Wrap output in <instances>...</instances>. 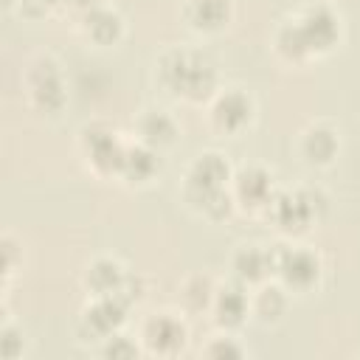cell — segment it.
I'll use <instances>...</instances> for the list:
<instances>
[{
    "label": "cell",
    "instance_id": "6da1fadb",
    "mask_svg": "<svg viewBox=\"0 0 360 360\" xmlns=\"http://www.w3.org/2000/svg\"><path fill=\"white\" fill-rule=\"evenodd\" d=\"M158 90L180 104H205L222 84L219 68L205 48L169 45L155 56L152 68Z\"/></svg>",
    "mask_w": 360,
    "mask_h": 360
},
{
    "label": "cell",
    "instance_id": "7a4b0ae2",
    "mask_svg": "<svg viewBox=\"0 0 360 360\" xmlns=\"http://www.w3.org/2000/svg\"><path fill=\"white\" fill-rule=\"evenodd\" d=\"M231 180H233V166L222 152L217 149L197 152L183 172L180 200L197 217L208 222H222L236 211L231 197Z\"/></svg>",
    "mask_w": 360,
    "mask_h": 360
},
{
    "label": "cell",
    "instance_id": "3957f363",
    "mask_svg": "<svg viewBox=\"0 0 360 360\" xmlns=\"http://www.w3.org/2000/svg\"><path fill=\"white\" fill-rule=\"evenodd\" d=\"M329 214V197L321 186L278 188L262 214L281 239H301L312 225Z\"/></svg>",
    "mask_w": 360,
    "mask_h": 360
},
{
    "label": "cell",
    "instance_id": "277c9868",
    "mask_svg": "<svg viewBox=\"0 0 360 360\" xmlns=\"http://www.w3.org/2000/svg\"><path fill=\"white\" fill-rule=\"evenodd\" d=\"M22 98L39 118H59L68 107V79L65 65L48 53H34L22 68Z\"/></svg>",
    "mask_w": 360,
    "mask_h": 360
},
{
    "label": "cell",
    "instance_id": "5b68a950",
    "mask_svg": "<svg viewBox=\"0 0 360 360\" xmlns=\"http://www.w3.org/2000/svg\"><path fill=\"white\" fill-rule=\"evenodd\" d=\"M132 135L127 138L115 124L110 121H84L76 132V149L84 163V169L98 180H118L127 146Z\"/></svg>",
    "mask_w": 360,
    "mask_h": 360
},
{
    "label": "cell",
    "instance_id": "8992f818",
    "mask_svg": "<svg viewBox=\"0 0 360 360\" xmlns=\"http://www.w3.org/2000/svg\"><path fill=\"white\" fill-rule=\"evenodd\" d=\"M273 278L292 295L315 292L323 278V256L298 239L276 242L273 245Z\"/></svg>",
    "mask_w": 360,
    "mask_h": 360
},
{
    "label": "cell",
    "instance_id": "52a82bcc",
    "mask_svg": "<svg viewBox=\"0 0 360 360\" xmlns=\"http://www.w3.org/2000/svg\"><path fill=\"white\" fill-rule=\"evenodd\" d=\"M290 17H292L298 37H301L307 53L312 56V62L329 56L343 42V17L326 0H309V3L298 6Z\"/></svg>",
    "mask_w": 360,
    "mask_h": 360
},
{
    "label": "cell",
    "instance_id": "ba28073f",
    "mask_svg": "<svg viewBox=\"0 0 360 360\" xmlns=\"http://www.w3.org/2000/svg\"><path fill=\"white\" fill-rule=\"evenodd\" d=\"M143 354L149 357H177L188 346V321L177 309H152L138 321L135 329Z\"/></svg>",
    "mask_w": 360,
    "mask_h": 360
},
{
    "label": "cell",
    "instance_id": "9c48e42d",
    "mask_svg": "<svg viewBox=\"0 0 360 360\" xmlns=\"http://www.w3.org/2000/svg\"><path fill=\"white\" fill-rule=\"evenodd\" d=\"M205 121H208L211 132H217L222 138H239L256 121V98L239 84L219 87L205 101Z\"/></svg>",
    "mask_w": 360,
    "mask_h": 360
},
{
    "label": "cell",
    "instance_id": "30bf717a",
    "mask_svg": "<svg viewBox=\"0 0 360 360\" xmlns=\"http://www.w3.org/2000/svg\"><path fill=\"white\" fill-rule=\"evenodd\" d=\"M135 307H129L121 295H101V298H87V304L82 307L79 318H76V338L82 343H104L110 335L121 332L129 321V312Z\"/></svg>",
    "mask_w": 360,
    "mask_h": 360
},
{
    "label": "cell",
    "instance_id": "8fae6325",
    "mask_svg": "<svg viewBox=\"0 0 360 360\" xmlns=\"http://www.w3.org/2000/svg\"><path fill=\"white\" fill-rule=\"evenodd\" d=\"M278 183L273 169L262 166V163H245L233 169V180H231V197L236 211L250 214V217H262L270 205V200L276 197Z\"/></svg>",
    "mask_w": 360,
    "mask_h": 360
},
{
    "label": "cell",
    "instance_id": "7c38bea8",
    "mask_svg": "<svg viewBox=\"0 0 360 360\" xmlns=\"http://www.w3.org/2000/svg\"><path fill=\"white\" fill-rule=\"evenodd\" d=\"M295 149H298V158L304 166L329 169L340 155V129L332 121L315 118V121L304 124V129L298 132Z\"/></svg>",
    "mask_w": 360,
    "mask_h": 360
},
{
    "label": "cell",
    "instance_id": "4fadbf2b",
    "mask_svg": "<svg viewBox=\"0 0 360 360\" xmlns=\"http://www.w3.org/2000/svg\"><path fill=\"white\" fill-rule=\"evenodd\" d=\"M76 31L93 48H115L127 37V22L110 3H96L76 14Z\"/></svg>",
    "mask_w": 360,
    "mask_h": 360
},
{
    "label": "cell",
    "instance_id": "5bb4252c",
    "mask_svg": "<svg viewBox=\"0 0 360 360\" xmlns=\"http://www.w3.org/2000/svg\"><path fill=\"white\" fill-rule=\"evenodd\" d=\"M214 329H225V332H239L248 321H250V290L239 281H233L231 276L222 278L217 284V295L208 312Z\"/></svg>",
    "mask_w": 360,
    "mask_h": 360
},
{
    "label": "cell",
    "instance_id": "9a60e30c",
    "mask_svg": "<svg viewBox=\"0 0 360 360\" xmlns=\"http://www.w3.org/2000/svg\"><path fill=\"white\" fill-rule=\"evenodd\" d=\"M228 276L248 290L273 278V245L262 242H239L228 259Z\"/></svg>",
    "mask_w": 360,
    "mask_h": 360
},
{
    "label": "cell",
    "instance_id": "2e32d148",
    "mask_svg": "<svg viewBox=\"0 0 360 360\" xmlns=\"http://www.w3.org/2000/svg\"><path fill=\"white\" fill-rule=\"evenodd\" d=\"M233 0H180V22L197 37H217L233 22Z\"/></svg>",
    "mask_w": 360,
    "mask_h": 360
},
{
    "label": "cell",
    "instance_id": "e0dca14e",
    "mask_svg": "<svg viewBox=\"0 0 360 360\" xmlns=\"http://www.w3.org/2000/svg\"><path fill=\"white\" fill-rule=\"evenodd\" d=\"M132 138L158 149L160 155L166 149H172L177 141H180V121L166 110V107H158V104H149L143 107L135 121H132Z\"/></svg>",
    "mask_w": 360,
    "mask_h": 360
},
{
    "label": "cell",
    "instance_id": "ac0fdd59",
    "mask_svg": "<svg viewBox=\"0 0 360 360\" xmlns=\"http://www.w3.org/2000/svg\"><path fill=\"white\" fill-rule=\"evenodd\" d=\"M129 267L118 256H93L84 270H82V290L87 298H101V295H118L129 278Z\"/></svg>",
    "mask_w": 360,
    "mask_h": 360
},
{
    "label": "cell",
    "instance_id": "d6986e66",
    "mask_svg": "<svg viewBox=\"0 0 360 360\" xmlns=\"http://www.w3.org/2000/svg\"><path fill=\"white\" fill-rule=\"evenodd\" d=\"M160 166H163L160 152L132 138L127 146L121 172H118V183H124L127 188H143L160 174Z\"/></svg>",
    "mask_w": 360,
    "mask_h": 360
},
{
    "label": "cell",
    "instance_id": "ffe728a7",
    "mask_svg": "<svg viewBox=\"0 0 360 360\" xmlns=\"http://www.w3.org/2000/svg\"><path fill=\"white\" fill-rule=\"evenodd\" d=\"M290 301H292V292L284 290L276 278H270L250 290V321L262 326H276L287 318Z\"/></svg>",
    "mask_w": 360,
    "mask_h": 360
},
{
    "label": "cell",
    "instance_id": "44dd1931",
    "mask_svg": "<svg viewBox=\"0 0 360 360\" xmlns=\"http://www.w3.org/2000/svg\"><path fill=\"white\" fill-rule=\"evenodd\" d=\"M217 284H219V278H214L211 273H202V270L188 273L177 287L180 309L186 315H208L214 295H217Z\"/></svg>",
    "mask_w": 360,
    "mask_h": 360
},
{
    "label": "cell",
    "instance_id": "7402d4cb",
    "mask_svg": "<svg viewBox=\"0 0 360 360\" xmlns=\"http://www.w3.org/2000/svg\"><path fill=\"white\" fill-rule=\"evenodd\" d=\"M270 48H273L276 59L284 62V65H290V68H307L312 62V56L307 53V48L301 42L298 28H295V22H292L290 14L276 22V28L270 34Z\"/></svg>",
    "mask_w": 360,
    "mask_h": 360
},
{
    "label": "cell",
    "instance_id": "603a6c76",
    "mask_svg": "<svg viewBox=\"0 0 360 360\" xmlns=\"http://www.w3.org/2000/svg\"><path fill=\"white\" fill-rule=\"evenodd\" d=\"M200 354L205 357H214V360H242L250 354V349L242 343L239 332H225V329H217L202 346H200Z\"/></svg>",
    "mask_w": 360,
    "mask_h": 360
},
{
    "label": "cell",
    "instance_id": "cb8c5ba5",
    "mask_svg": "<svg viewBox=\"0 0 360 360\" xmlns=\"http://www.w3.org/2000/svg\"><path fill=\"white\" fill-rule=\"evenodd\" d=\"M98 352L110 360H132V357H141L143 349H141V340L138 335H129V332H115L110 335L104 343H98Z\"/></svg>",
    "mask_w": 360,
    "mask_h": 360
},
{
    "label": "cell",
    "instance_id": "d4e9b609",
    "mask_svg": "<svg viewBox=\"0 0 360 360\" xmlns=\"http://www.w3.org/2000/svg\"><path fill=\"white\" fill-rule=\"evenodd\" d=\"M22 352H25L22 329H20V326L8 318V312H6V318H3V323H0V354H3V360H20Z\"/></svg>",
    "mask_w": 360,
    "mask_h": 360
},
{
    "label": "cell",
    "instance_id": "484cf974",
    "mask_svg": "<svg viewBox=\"0 0 360 360\" xmlns=\"http://www.w3.org/2000/svg\"><path fill=\"white\" fill-rule=\"evenodd\" d=\"M17 253H22V245L14 239V233H3V287L8 290L17 270H22V259L17 262Z\"/></svg>",
    "mask_w": 360,
    "mask_h": 360
},
{
    "label": "cell",
    "instance_id": "4316f807",
    "mask_svg": "<svg viewBox=\"0 0 360 360\" xmlns=\"http://www.w3.org/2000/svg\"><path fill=\"white\" fill-rule=\"evenodd\" d=\"M96 3H104V0H68V8L70 11H84V8H90V6H96Z\"/></svg>",
    "mask_w": 360,
    "mask_h": 360
},
{
    "label": "cell",
    "instance_id": "83f0119b",
    "mask_svg": "<svg viewBox=\"0 0 360 360\" xmlns=\"http://www.w3.org/2000/svg\"><path fill=\"white\" fill-rule=\"evenodd\" d=\"M17 3H20V0H3V8H6V11H14Z\"/></svg>",
    "mask_w": 360,
    "mask_h": 360
}]
</instances>
